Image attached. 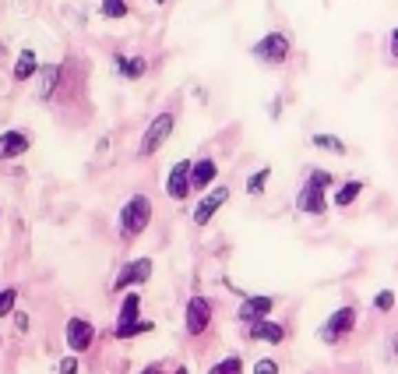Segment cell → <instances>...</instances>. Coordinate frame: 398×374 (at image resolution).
I'll return each instance as SVG.
<instances>
[{"label":"cell","mask_w":398,"mask_h":374,"mask_svg":"<svg viewBox=\"0 0 398 374\" xmlns=\"http://www.w3.org/2000/svg\"><path fill=\"white\" fill-rule=\"evenodd\" d=\"M148 223H151V201L145 195H131L127 205L120 208V237L134 240L148 230Z\"/></svg>","instance_id":"obj_1"},{"label":"cell","mask_w":398,"mask_h":374,"mask_svg":"<svg viewBox=\"0 0 398 374\" xmlns=\"http://www.w3.org/2000/svg\"><path fill=\"white\" fill-rule=\"evenodd\" d=\"M173 128H176V113H173V110H163L156 120L148 124V131L141 135V148H138V155H145V159H148V155H156V152L169 141Z\"/></svg>","instance_id":"obj_2"},{"label":"cell","mask_w":398,"mask_h":374,"mask_svg":"<svg viewBox=\"0 0 398 374\" xmlns=\"http://www.w3.org/2000/svg\"><path fill=\"white\" fill-rule=\"evenodd\" d=\"M289 50H293V43H289V36H282V32H268V36H261V39L251 46V53L261 60V64H286Z\"/></svg>","instance_id":"obj_3"},{"label":"cell","mask_w":398,"mask_h":374,"mask_svg":"<svg viewBox=\"0 0 398 374\" xmlns=\"http://www.w3.org/2000/svg\"><path fill=\"white\" fill-rule=\"evenodd\" d=\"M191 191H194V184H191V163L180 159V163L169 170V177H166V195H169L173 201H187Z\"/></svg>","instance_id":"obj_4"},{"label":"cell","mask_w":398,"mask_h":374,"mask_svg":"<svg viewBox=\"0 0 398 374\" xmlns=\"http://www.w3.org/2000/svg\"><path fill=\"white\" fill-rule=\"evenodd\" d=\"M148 275H151V258H134V262H127L124 268L116 272L113 290H134V286L148 283Z\"/></svg>","instance_id":"obj_5"},{"label":"cell","mask_w":398,"mask_h":374,"mask_svg":"<svg viewBox=\"0 0 398 374\" xmlns=\"http://www.w3.org/2000/svg\"><path fill=\"white\" fill-rule=\"evenodd\" d=\"M353 325H356V311H353V307H339V311H335V315L324 322L321 339H324V342H339L342 335L353 332Z\"/></svg>","instance_id":"obj_6"},{"label":"cell","mask_w":398,"mask_h":374,"mask_svg":"<svg viewBox=\"0 0 398 374\" xmlns=\"http://www.w3.org/2000/svg\"><path fill=\"white\" fill-rule=\"evenodd\" d=\"M187 335H201L211 325V300L208 297H191L187 300Z\"/></svg>","instance_id":"obj_7"},{"label":"cell","mask_w":398,"mask_h":374,"mask_svg":"<svg viewBox=\"0 0 398 374\" xmlns=\"http://www.w3.org/2000/svg\"><path fill=\"white\" fill-rule=\"evenodd\" d=\"M296 208H300L303 215H324V208H328L324 187L314 184V180H307V184L300 187V195H296Z\"/></svg>","instance_id":"obj_8"},{"label":"cell","mask_w":398,"mask_h":374,"mask_svg":"<svg viewBox=\"0 0 398 374\" xmlns=\"http://www.w3.org/2000/svg\"><path fill=\"white\" fill-rule=\"evenodd\" d=\"M226 201H229V187H216V191H208V195L198 201V208H194V223H198V226H208L211 215H216Z\"/></svg>","instance_id":"obj_9"},{"label":"cell","mask_w":398,"mask_h":374,"mask_svg":"<svg viewBox=\"0 0 398 374\" xmlns=\"http://www.w3.org/2000/svg\"><path fill=\"white\" fill-rule=\"evenodd\" d=\"M92 339H96L92 322H85V318H71V322H67V346H71L74 353H85V350L92 346Z\"/></svg>","instance_id":"obj_10"},{"label":"cell","mask_w":398,"mask_h":374,"mask_svg":"<svg viewBox=\"0 0 398 374\" xmlns=\"http://www.w3.org/2000/svg\"><path fill=\"white\" fill-rule=\"evenodd\" d=\"M271 307H275L271 297H243V304H240V311H236V318H240L243 325H251V322L268 318V311H271Z\"/></svg>","instance_id":"obj_11"},{"label":"cell","mask_w":398,"mask_h":374,"mask_svg":"<svg viewBox=\"0 0 398 374\" xmlns=\"http://www.w3.org/2000/svg\"><path fill=\"white\" fill-rule=\"evenodd\" d=\"M28 145H32V138H28L25 131H4V135H0V159H14V155H25Z\"/></svg>","instance_id":"obj_12"},{"label":"cell","mask_w":398,"mask_h":374,"mask_svg":"<svg viewBox=\"0 0 398 374\" xmlns=\"http://www.w3.org/2000/svg\"><path fill=\"white\" fill-rule=\"evenodd\" d=\"M219 177V166H216V159H198V163H191V184H194V191H205V187Z\"/></svg>","instance_id":"obj_13"},{"label":"cell","mask_w":398,"mask_h":374,"mask_svg":"<svg viewBox=\"0 0 398 374\" xmlns=\"http://www.w3.org/2000/svg\"><path fill=\"white\" fill-rule=\"evenodd\" d=\"M247 335H251V339H261V342H282V339H286V328H282L279 322H264V318H261V322H251V325H247Z\"/></svg>","instance_id":"obj_14"},{"label":"cell","mask_w":398,"mask_h":374,"mask_svg":"<svg viewBox=\"0 0 398 374\" xmlns=\"http://www.w3.org/2000/svg\"><path fill=\"white\" fill-rule=\"evenodd\" d=\"M39 71V57L32 50H21L18 60H14V81H28V78H36Z\"/></svg>","instance_id":"obj_15"},{"label":"cell","mask_w":398,"mask_h":374,"mask_svg":"<svg viewBox=\"0 0 398 374\" xmlns=\"http://www.w3.org/2000/svg\"><path fill=\"white\" fill-rule=\"evenodd\" d=\"M131 322H141V293H127L124 304H120L116 325H131Z\"/></svg>","instance_id":"obj_16"},{"label":"cell","mask_w":398,"mask_h":374,"mask_svg":"<svg viewBox=\"0 0 398 374\" xmlns=\"http://www.w3.org/2000/svg\"><path fill=\"white\" fill-rule=\"evenodd\" d=\"M116 71L134 81V78H141V75L148 71V64H145L141 57H116Z\"/></svg>","instance_id":"obj_17"},{"label":"cell","mask_w":398,"mask_h":374,"mask_svg":"<svg viewBox=\"0 0 398 374\" xmlns=\"http://www.w3.org/2000/svg\"><path fill=\"white\" fill-rule=\"evenodd\" d=\"M359 191H363V180H346L342 187H339V191H335V205H339V208H346V205H353L356 198H359Z\"/></svg>","instance_id":"obj_18"},{"label":"cell","mask_w":398,"mask_h":374,"mask_svg":"<svg viewBox=\"0 0 398 374\" xmlns=\"http://www.w3.org/2000/svg\"><path fill=\"white\" fill-rule=\"evenodd\" d=\"M311 145H314V148H321V152L346 155V141H342L339 135H314V138H311Z\"/></svg>","instance_id":"obj_19"},{"label":"cell","mask_w":398,"mask_h":374,"mask_svg":"<svg viewBox=\"0 0 398 374\" xmlns=\"http://www.w3.org/2000/svg\"><path fill=\"white\" fill-rule=\"evenodd\" d=\"M56 81H60V68H46V71H43V85H39V99H50V96H53Z\"/></svg>","instance_id":"obj_20"},{"label":"cell","mask_w":398,"mask_h":374,"mask_svg":"<svg viewBox=\"0 0 398 374\" xmlns=\"http://www.w3.org/2000/svg\"><path fill=\"white\" fill-rule=\"evenodd\" d=\"M141 332H151V322H131V325H116L113 328L116 339H131V335H141Z\"/></svg>","instance_id":"obj_21"},{"label":"cell","mask_w":398,"mask_h":374,"mask_svg":"<svg viewBox=\"0 0 398 374\" xmlns=\"http://www.w3.org/2000/svg\"><path fill=\"white\" fill-rule=\"evenodd\" d=\"M99 11L106 14V18H127V0H103V4H99Z\"/></svg>","instance_id":"obj_22"},{"label":"cell","mask_w":398,"mask_h":374,"mask_svg":"<svg viewBox=\"0 0 398 374\" xmlns=\"http://www.w3.org/2000/svg\"><path fill=\"white\" fill-rule=\"evenodd\" d=\"M268 177H271V170H268V166H264V170H258V173H251V177H247V191H251V195H264Z\"/></svg>","instance_id":"obj_23"},{"label":"cell","mask_w":398,"mask_h":374,"mask_svg":"<svg viewBox=\"0 0 398 374\" xmlns=\"http://www.w3.org/2000/svg\"><path fill=\"white\" fill-rule=\"evenodd\" d=\"M208 374H243V364H240V357H226L222 364H216Z\"/></svg>","instance_id":"obj_24"},{"label":"cell","mask_w":398,"mask_h":374,"mask_svg":"<svg viewBox=\"0 0 398 374\" xmlns=\"http://www.w3.org/2000/svg\"><path fill=\"white\" fill-rule=\"evenodd\" d=\"M14 300H18V293H14V290H0V318L14 311Z\"/></svg>","instance_id":"obj_25"},{"label":"cell","mask_w":398,"mask_h":374,"mask_svg":"<svg viewBox=\"0 0 398 374\" xmlns=\"http://www.w3.org/2000/svg\"><path fill=\"white\" fill-rule=\"evenodd\" d=\"M374 307H377V311H391V307H395V293H391V290H381V293L374 297Z\"/></svg>","instance_id":"obj_26"},{"label":"cell","mask_w":398,"mask_h":374,"mask_svg":"<svg viewBox=\"0 0 398 374\" xmlns=\"http://www.w3.org/2000/svg\"><path fill=\"white\" fill-rule=\"evenodd\" d=\"M311 180H314V184H321V187H331V184H335V177H331V173H324V170H317V166L311 170Z\"/></svg>","instance_id":"obj_27"},{"label":"cell","mask_w":398,"mask_h":374,"mask_svg":"<svg viewBox=\"0 0 398 374\" xmlns=\"http://www.w3.org/2000/svg\"><path fill=\"white\" fill-rule=\"evenodd\" d=\"M254 374H279V364H275V360H258Z\"/></svg>","instance_id":"obj_28"},{"label":"cell","mask_w":398,"mask_h":374,"mask_svg":"<svg viewBox=\"0 0 398 374\" xmlns=\"http://www.w3.org/2000/svg\"><path fill=\"white\" fill-rule=\"evenodd\" d=\"M56 367H60V374H78V360L74 357H64Z\"/></svg>","instance_id":"obj_29"},{"label":"cell","mask_w":398,"mask_h":374,"mask_svg":"<svg viewBox=\"0 0 398 374\" xmlns=\"http://www.w3.org/2000/svg\"><path fill=\"white\" fill-rule=\"evenodd\" d=\"M14 322H18V328H21V332L28 328V315H21V311H18V315H14Z\"/></svg>","instance_id":"obj_30"},{"label":"cell","mask_w":398,"mask_h":374,"mask_svg":"<svg viewBox=\"0 0 398 374\" xmlns=\"http://www.w3.org/2000/svg\"><path fill=\"white\" fill-rule=\"evenodd\" d=\"M391 57L398 60V28H395V32H391Z\"/></svg>","instance_id":"obj_31"},{"label":"cell","mask_w":398,"mask_h":374,"mask_svg":"<svg viewBox=\"0 0 398 374\" xmlns=\"http://www.w3.org/2000/svg\"><path fill=\"white\" fill-rule=\"evenodd\" d=\"M141 374H163V367H159V364H151V367H145Z\"/></svg>","instance_id":"obj_32"},{"label":"cell","mask_w":398,"mask_h":374,"mask_svg":"<svg viewBox=\"0 0 398 374\" xmlns=\"http://www.w3.org/2000/svg\"><path fill=\"white\" fill-rule=\"evenodd\" d=\"M391 353H395V357H398V332H395V335H391Z\"/></svg>","instance_id":"obj_33"},{"label":"cell","mask_w":398,"mask_h":374,"mask_svg":"<svg viewBox=\"0 0 398 374\" xmlns=\"http://www.w3.org/2000/svg\"><path fill=\"white\" fill-rule=\"evenodd\" d=\"M173 374H187V367H176V371H173Z\"/></svg>","instance_id":"obj_34"},{"label":"cell","mask_w":398,"mask_h":374,"mask_svg":"<svg viewBox=\"0 0 398 374\" xmlns=\"http://www.w3.org/2000/svg\"><path fill=\"white\" fill-rule=\"evenodd\" d=\"M156 4H166V0H156Z\"/></svg>","instance_id":"obj_35"}]
</instances>
